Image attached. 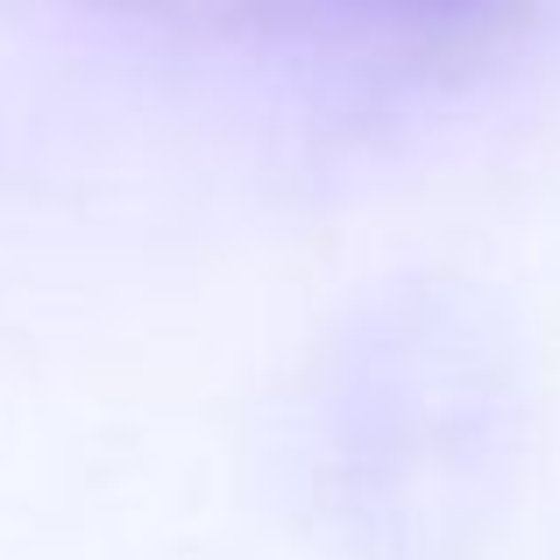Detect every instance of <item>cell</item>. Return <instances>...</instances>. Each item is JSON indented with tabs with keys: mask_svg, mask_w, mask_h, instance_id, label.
Listing matches in <instances>:
<instances>
[{
	"mask_svg": "<svg viewBox=\"0 0 560 560\" xmlns=\"http://www.w3.org/2000/svg\"><path fill=\"white\" fill-rule=\"evenodd\" d=\"M213 14H256V22H341V28H433L482 14V0H199Z\"/></svg>",
	"mask_w": 560,
	"mask_h": 560,
	"instance_id": "6da1fadb",
	"label": "cell"
}]
</instances>
